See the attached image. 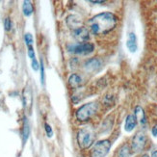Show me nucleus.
I'll use <instances>...</instances> for the list:
<instances>
[{
    "instance_id": "nucleus-12",
    "label": "nucleus",
    "mask_w": 157,
    "mask_h": 157,
    "mask_svg": "<svg viewBox=\"0 0 157 157\" xmlns=\"http://www.w3.org/2000/svg\"><path fill=\"white\" fill-rule=\"evenodd\" d=\"M136 124H137V121H136V118L134 115H128L125 120V124H124V129L126 132H131L134 130V128L136 127Z\"/></svg>"
},
{
    "instance_id": "nucleus-9",
    "label": "nucleus",
    "mask_w": 157,
    "mask_h": 157,
    "mask_svg": "<svg viewBox=\"0 0 157 157\" xmlns=\"http://www.w3.org/2000/svg\"><path fill=\"white\" fill-rule=\"evenodd\" d=\"M67 24L73 31V30H76V29L80 28V27H82V20L77 16L71 15L67 17Z\"/></svg>"
},
{
    "instance_id": "nucleus-27",
    "label": "nucleus",
    "mask_w": 157,
    "mask_h": 157,
    "mask_svg": "<svg viewBox=\"0 0 157 157\" xmlns=\"http://www.w3.org/2000/svg\"><path fill=\"white\" fill-rule=\"evenodd\" d=\"M142 157H148V155H147V154H144Z\"/></svg>"
},
{
    "instance_id": "nucleus-4",
    "label": "nucleus",
    "mask_w": 157,
    "mask_h": 157,
    "mask_svg": "<svg viewBox=\"0 0 157 157\" xmlns=\"http://www.w3.org/2000/svg\"><path fill=\"white\" fill-rule=\"evenodd\" d=\"M111 148V142L109 140H101L95 143L93 151L92 157H106Z\"/></svg>"
},
{
    "instance_id": "nucleus-5",
    "label": "nucleus",
    "mask_w": 157,
    "mask_h": 157,
    "mask_svg": "<svg viewBox=\"0 0 157 157\" xmlns=\"http://www.w3.org/2000/svg\"><path fill=\"white\" fill-rule=\"evenodd\" d=\"M69 50L74 54H79V55H88L91 54L94 50V45L92 43H78L71 44L67 46Z\"/></svg>"
},
{
    "instance_id": "nucleus-10",
    "label": "nucleus",
    "mask_w": 157,
    "mask_h": 157,
    "mask_svg": "<svg viewBox=\"0 0 157 157\" xmlns=\"http://www.w3.org/2000/svg\"><path fill=\"white\" fill-rule=\"evenodd\" d=\"M134 116H135V118H136V121H137V122H139V124H141L142 126L146 125V124H147L146 114H145L144 109H143L141 106H136V107H135Z\"/></svg>"
},
{
    "instance_id": "nucleus-6",
    "label": "nucleus",
    "mask_w": 157,
    "mask_h": 157,
    "mask_svg": "<svg viewBox=\"0 0 157 157\" xmlns=\"http://www.w3.org/2000/svg\"><path fill=\"white\" fill-rule=\"evenodd\" d=\"M147 143V136L144 132H138L133 137L131 142V151L135 153L141 152L144 149Z\"/></svg>"
},
{
    "instance_id": "nucleus-2",
    "label": "nucleus",
    "mask_w": 157,
    "mask_h": 157,
    "mask_svg": "<svg viewBox=\"0 0 157 157\" xmlns=\"http://www.w3.org/2000/svg\"><path fill=\"white\" fill-rule=\"evenodd\" d=\"M98 105L97 102H88L80 106L76 111V119L81 122H86L92 119L93 116L98 112Z\"/></svg>"
},
{
    "instance_id": "nucleus-24",
    "label": "nucleus",
    "mask_w": 157,
    "mask_h": 157,
    "mask_svg": "<svg viewBox=\"0 0 157 157\" xmlns=\"http://www.w3.org/2000/svg\"><path fill=\"white\" fill-rule=\"evenodd\" d=\"M151 132H152V135L153 136H157V124H155L153 127H152V130H151Z\"/></svg>"
},
{
    "instance_id": "nucleus-7",
    "label": "nucleus",
    "mask_w": 157,
    "mask_h": 157,
    "mask_svg": "<svg viewBox=\"0 0 157 157\" xmlns=\"http://www.w3.org/2000/svg\"><path fill=\"white\" fill-rule=\"evenodd\" d=\"M72 35L80 43H87L90 40V31L84 26L80 27L76 30H73Z\"/></svg>"
},
{
    "instance_id": "nucleus-21",
    "label": "nucleus",
    "mask_w": 157,
    "mask_h": 157,
    "mask_svg": "<svg viewBox=\"0 0 157 157\" xmlns=\"http://www.w3.org/2000/svg\"><path fill=\"white\" fill-rule=\"evenodd\" d=\"M40 82H42L43 85L44 84V67L43 62L40 63Z\"/></svg>"
},
{
    "instance_id": "nucleus-17",
    "label": "nucleus",
    "mask_w": 157,
    "mask_h": 157,
    "mask_svg": "<svg viewBox=\"0 0 157 157\" xmlns=\"http://www.w3.org/2000/svg\"><path fill=\"white\" fill-rule=\"evenodd\" d=\"M29 132H30V130H29V124H28V121H27L26 119H25L24 124H23V130H22L23 142H26V140L28 139V137H29Z\"/></svg>"
},
{
    "instance_id": "nucleus-28",
    "label": "nucleus",
    "mask_w": 157,
    "mask_h": 157,
    "mask_svg": "<svg viewBox=\"0 0 157 157\" xmlns=\"http://www.w3.org/2000/svg\"><path fill=\"white\" fill-rule=\"evenodd\" d=\"M155 113L157 114V107H156V109H155Z\"/></svg>"
},
{
    "instance_id": "nucleus-1",
    "label": "nucleus",
    "mask_w": 157,
    "mask_h": 157,
    "mask_svg": "<svg viewBox=\"0 0 157 157\" xmlns=\"http://www.w3.org/2000/svg\"><path fill=\"white\" fill-rule=\"evenodd\" d=\"M118 23V17L113 13L104 12L89 20V26L94 35L101 36L111 32Z\"/></svg>"
},
{
    "instance_id": "nucleus-16",
    "label": "nucleus",
    "mask_w": 157,
    "mask_h": 157,
    "mask_svg": "<svg viewBox=\"0 0 157 157\" xmlns=\"http://www.w3.org/2000/svg\"><path fill=\"white\" fill-rule=\"evenodd\" d=\"M23 101H24V105L27 106H31L32 103V95H31V92L28 89H25L24 93H23Z\"/></svg>"
},
{
    "instance_id": "nucleus-11",
    "label": "nucleus",
    "mask_w": 157,
    "mask_h": 157,
    "mask_svg": "<svg viewBox=\"0 0 157 157\" xmlns=\"http://www.w3.org/2000/svg\"><path fill=\"white\" fill-rule=\"evenodd\" d=\"M126 46L128 50L134 53L136 52L138 48V44H137V38H136V35L134 33H129L128 34V39L126 42Z\"/></svg>"
},
{
    "instance_id": "nucleus-26",
    "label": "nucleus",
    "mask_w": 157,
    "mask_h": 157,
    "mask_svg": "<svg viewBox=\"0 0 157 157\" xmlns=\"http://www.w3.org/2000/svg\"><path fill=\"white\" fill-rule=\"evenodd\" d=\"M151 157H157V151H155L151 153Z\"/></svg>"
},
{
    "instance_id": "nucleus-3",
    "label": "nucleus",
    "mask_w": 157,
    "mask_h": 157,
    "mask_svg": "<svg viewBox=\"0 0 157 157\" xmlns=\"http://www.w3.org/2000/svg\"><path fill=\"white\" fill-rule=\"evenodd\" d=\"M94 142V133L91 128H81L77 133V143L82 149H88Z\"/></svg>"
},
{
    "instance_id": "nucleus-19",
    "label": "nucleus",
    "mask_w": 157,
    "mask_h": 157,
    "mask_svg": "<svg viewBox=\"0 0 157 157\" xmlns=\"http://www.w3.org/2000/svg\"><path fill=\"white\" fill-rule=\"evenodd\" d=\"M44 129H45V132H46L47 137L51 138L52 136H53V130H52L51 126L48 124H46V122H45V124H44Z\"/></svg>"
},
{
    "instance_id": "nucleus-8",
    "label": "nucleus",
    "mask_w": 157,
    "mask_h": 157,
    "mask_svg": "<svg viewBox=\"0 0 157 157\" xmlns=\"http://www.w3.org/2000/svg\"><path fill=\"white\" fill-rule=\"evenodd\" d=\"M102 67L101 61L98 58H92L89 59L85 63V69L89 72H95L98 71Z\"/></svg>"
},
{
    "instance_id": "nucleus-15",
    "label": "nucleus",
    "mask_w": 157,
    "mask_h": 157,
    "mask_svg": "<svg viewBox=\"0 0 157 157\" xmlns=\"http://www.w3.org/2000/svg\"><path fill=\"white\" fill-rule=\"evenodd\" d=\"M22 11H23L24 16L30 17L33 13V11H34L32 3L30 1H24L23 2V6H22Z\"/></svg>"
},
{
    "instance_id": "nucleus-25",
    "label": "nucleus",
    "mask_w": 157,
    "mask_h": 157,
    "mask_svg": "<svg viewBox=\"0 0 157 157\" xmlns=\"http://www.w3.org/2000/svg\"><path fill=\"white\" fill-rule=\"evenodd\" d=\"M91 3H94V4H99V3H104V1H90Z\"/></svg>"
},
{
    "instance_id": "nucleus-14",
    "label": "nucleus",
    "mask_w": 157,
    "mask_h": 157,
    "mask_svg": "<svg viewBox=\"0 0 157 157\" xmlns=\"http://www.w3.org/2000/svg\"><path fill=\"white\" fill-rule=\"evenodd\" d=\"M131 154V147L128 144H124L118 151V157H129Z\"/></svg>"
},
{
    "instance_id": "nucleus-22",
    "label": "nucleus",
    "mask_w": 157,
    "mask_h": 157,
    "mask_svg": "<svg viewBox=\"0 0 157 157\" xmlns=\"http://www.w3.org/2000/svg\"><path fill=\"white\" fill-rule=\"evenodd\" d=\"M40 65L38 63V61L36 60V58L35 59H33L32 60V69L34 70V71H38L39 69H40Z\"/></svg>"
},
{
    "instance_id": "nucleus-18",
    "label": "nucleus",
    "mask_w": 157,
    "mask_h": 157,
    "mask_svg": "<svg viewBox=\"0 0 157 157\" xmlns=\"http://www.w3.org/2000/svg\"><path fill=\"white\" fill-rule=\"evenodd\" d=\"M24 40H25V43H26L27 46H31V45H33L34 40H33V37H32V35H31L30 33H26V34H25Z\"/></svg>"
},
{
    "instance_id": "nucleus-23",
    "label": "nucleus",
    "mask_w": 157,
    "mask_h": 157,
    "mask_svg": "<svg viewBox=\"0 0 157 157\" xmlns=\"http://www.w3.org/2000/svg\"><path fill=\"white\" fill-rule=\"evenodd\" d=\"M27 47H28V56L31 58V60L35 59V51H34L33 45H31V46H27Z\"/></svg>"
},
{
    "instance_id": "nucleus-20",
    "label": "nucleus",
    "mask_w": 157,
    "mask_h": 157,
    "mask_svg": "<svg viewBox=\"0 0 157 157\" xmlns=\"http://www.w3.org/2000/svg\"><path fill=\"white\" fill-rule=\"evenodd\" d=\"M4 28L6 31H10L11 28H12V21L9 17H6L4 19Z\"/></svg>"
},
{
    "instance_id": "nucleus-13",
    "label": "nucleus",
    "mask_w": 157,
    "mask_h": 157,
    "mask_svg": "<svg viewBox=\"0 0 157 157\" xmlns=\"http://www.w3.org/2000/svg\"><path fill=\"white\" fill-rule=\"evenodd\" d=\"M82 84V79L80 77V75L76 73H73L70 76L69 78V85L71 89H77L81 86Z\"/></svg>"
}]
</instances>
